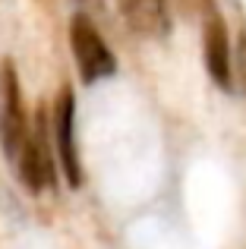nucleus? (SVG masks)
I'll return each instance as SVG.
<instances>
[{
    "mask_svg": "<svg viewBox=\"0 0 246 249\" xmlns=\"http://www.w3.org/2000/svg\"><path fill=\"white\" fill-rule=\"evenodd\" d=\"M70 44H73V57L82 82H98L117 70L111 48L105 44V38L98 35V29L92 25V19L86 13H76L73 22H70Z\"/></svg>",
    "mask_w": 246,
    "mask_h": 249,
    "instance_id": "f257e3e1",
    "label": "nucleus"
},
{
    "mask_svg": "<svg viewBox=\"0 0 246 249\" xmlns=\"http://www.w3.org/2000/svg\"><path fill=\"white\" fill-rule=\"evenodd\" d=\"M25 136H29V126H25L16 67L10 60H3L0 63V145L10 158H19Z\"/></svg>",
    "mask_w": 246,
    "mask_h": 249,
    "instance_id": "f03ea898",
    "label": "nucleus"
},
{
    "mask_svg": "<svg viewBox=\"0 0 246 249\" xmlns=\"http://www.w3.org/2000/svg\"><path fill=\"white\" fill-rule=\"evenodd\" d=\"M19 177H22L25 189L32 193H41L48 183H54V158H51V145H48V129L44 120L35 117V126L29 129L22 142V152H19Z\"/></svg>",
    "mask_w": 246,
    "mask_h": 249,
    "instance_id": "7ed1b4c3",
    "label": "nucleus"
},
{
    "mask_svg": "<svg viewBox=\"0 0 246 249\" xmlns=\"http://www.w3.org/2000/svg\"><path fill=\"white\" fill-rule=\"evenodd\" d=\"M73 123H76V101H73V91L63 89L54 104V139H57V158H60L63 177L76 189L82 183V170H79V155H76Z\"/></svg>",
    "mask_w": 246,
    "mask_h": 249,
    "instance_id": "20e7f679",
    "label": "nucleus"
},
{
    "mask_svg": "<svg viewBox=\"0 0 246 249\" xmlns=\"http://www.w3.org/2000/svg\"><path fill=\"white\" fill-rule=\"evenodd\" d=\"M202 51H205V70L215 79V85L230 89V76H234V54H230L228 29L218 10L205 13V29H202Z\"/></svg>",
    "mask_w": 246,
    "mask_h": 249,
    "instance_id": "39448f33",
    "label": "nucleus"
},
{
    "mask_svg": "<svg viewBox=\"0 0 246 249\" xmlns=\"http://www.w3.org/2000/svg\"><path fill=\"white\" fill-rule=\"evenodd\" d=\"M117 6L123 22L142 38H164L171 29L167 0H117Z\"/></svg>",
    "mask_w": 246,
    "mask_h": 249,
    "instance_id": "423d86ee",
    "label": "nucleus"
},
{
    "mask_svg": "<svg viewBox=\"0 0 246 249\" xmlns=\"http://www.w3.org/2000/svg\"><path fill=\"white\" fill-rule=\"evenodd\" d=\"M234 73H237V85H240V91L246 95V32L240 35L237 51H234Z\"/></svg>",
    "mask_w": 246,
    "mask_h": 249,
    "instance_id": "0eeeda50",
    "label": "nucleus"
},
{
    "mask_svg": "<svg viewBox=\"0 0 246 249\" xmlns=\"http://www.w3.org/2000/svg\"><path fill=\"white\" fill-rule=\"evenodd\" d=\"M177 3H180V10H183L186 16H205L209 10H215L211 0H177Z\"/></svg>",
    "mask_w": 246,
    "mask_h": 249,
    "instance_id": "6e6552de",
    "label": "nucleus"
},
{
    "mask_svg": "<svg viewBox=\"0 0 246 249\" xmlns=\"http://www.w3.org/2000/svg\"><path fill=\"white\" fill-rule=\"evenodd\" d=\"M76 3H82V6H98L101 0H76Z\"/></svg>",
    "mask_w": 246,
    "mask_h": 249,
    "instance_id": "1a4fd4ad",
    "label": "nucleus"
}]
</instances>
